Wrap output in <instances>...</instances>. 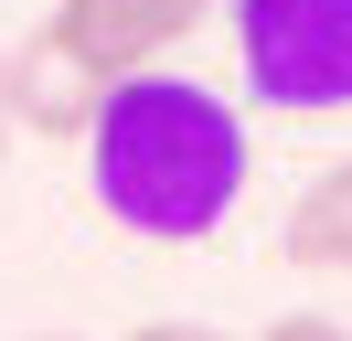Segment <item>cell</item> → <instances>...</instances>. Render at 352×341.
Returning <instances> with one entry per match:
<instances>
[{
    "mask_svg": "<svg viewBox=\"0 0 352 341\" xmlns=\"http://www.w3.org/2000/svg\"><path fill=\"white\" fill-rule=\"evenodd\" d=\"M86 182L150 245H203L245 203V118L235 96L192 85L182 64H139L96 96L86 128Z\"/></svg>",
    "mask_w": 352,
    "mask_h": 341,
    "instance_id": "6da1fadb",
    "label": "cell"
},
{
    "mask_svg": "<svg viewBox=\"0 0 352 341\" xmlns=\"http://www.w3.org/2000/svg\"><path fill=\"white\" fill-rule=\"evenodd\" d=\"M235 11V75L278 118H342L352 107V0H224Z\"/></svg>",
    "mask_w": 352,
    "mask_h": 341,
    "instance_id": "7a4b0ae2",
    "label": "cell"
},
{
    "mask_svg": "<svg viewBox=\"0 0 352 341\" xmlns=\"http://www.w3.org/2000/svg\"><path fill=\"white\" fill-rule=\"evenodd\" d=\"M118 75H96L86 54H75L65 32H32V43H11V54H0V107H11V128H22V139H75L86 149V128H96V96H107Z\"/></svg>",
    "mask_w": 352,
    "mask_h": 341,
    "instance_id": "3957f363",
    "label": "cell"
},
{
    "mask_svg": "<svg viewBox=\"0 0 352 341\" xmlns=\"http://www.w3.org/2000/svg\"><path fill=\"white\" fill-rule=\"evenodd\" d=\"M214 0H54V32L96 64V75H139V64H171L203 32Z\"/></svg>",
    "mask_w": 352,
    "mask_h": 341,
    "instance_id": "277c9868",
    "label": "cell"
},
{
    "mask_svg": "<svg viewBox=\"0 0 352 341\" xmlns=\"http://www.w3.org/2000/svg\"><path fill=\"white\" fill-rule=\"evenodd\" d=\"M278 245H288V267H309V277H352V160H331V170L299 182Z\"/></svg>",
    "mask_w": 352,
    "mask_h": 341,
    "instance_id": "5b68a950",
    "label": "cell"
},
{
    "mask_svg": "<svg viewBox=\"0 0 352 341\" xmlns=\"http://www.w3.org/2000/svg\"><path fill=\"white\" fill-rule=\"evenodd\" d=\"M267 341H352V331L320 320V309H288V320H267Z\"/></svg>",
    "mask_w": 352,
    "mask_h": 341,
    "instance_id": "8992f818",
    "label": "cell"
},
{
    "mask_svg": "<svg viewBox=\"0 0 352 341\" xmlns=\"http://www.w3.org/2000/svg\"><path fill=\"white\" fill-rule=\"evenodd\" d=\"M129 341H224V331H203V320H139Z\"/></svg>",
    "mask_w": 352,
    "mask_h": 341,
    "instance_id": "52a82bcc",
    "label": "cell"
},
{
    "mask_svg": "<svg viewBox=\"0 0 352 341\" xmlns=\"http://www.w3.org/2000/svg\"><path fill=\"white\" fill-rule=\"evenodd\" d=\"M32 341H75V331H32Z\"/></svg>",
    "mask_w": 352,
    "mask_h": 341,
    "instance_id": "ba28073f",
    "label": "cell"
},
{
    "mask_svg": "<svg viewBox=\"0 0 352 341\" xmlns=\"http://www.w3.org/2000/svg\"><path fill=\"white\" fill-rule=\"evenodd\" d=\"M0 149H11V118H0Z\"/></svg>",
    "mask_w": 352,
    "mask_h": 341,
    "instance_id": "9c48e42d",
    "label": "cell"
},
{
    "mask_svg": "<svg viewBox=\"0 0 352 341\" xmlns=\"http://www.w3.org/2000/svg\"><path fill=\"white\" fill-rule=\"evenodd\" d=\"M0 118H11V107H0Z\"/></svg>",
    "mask_w": 352,
    "mask_h": 341,
    "instance_id": "30bf717a",
    "label": "cell"
},
{
    "mask_svg": "<svg viewBox=\"0 0 352 341\" xmlns=\"http://www.w3.org/2000/svg\"><path fill=\"white\" fill-rule=\"evenodd\" d=\"M214 11H224V0H214Z\"/></svg>",
    "mask_w": 352,
    "mask_h": 341,
    "instance_id": "8fae6325",
    "label": "cell"
}]
</instances>
